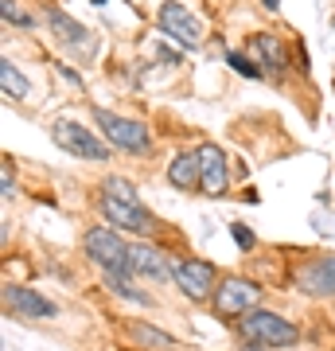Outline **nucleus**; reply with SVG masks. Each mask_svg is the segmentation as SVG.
Here are the masks:
<instances>
[{
    "instance_id": "1",
    "label": "nucleus",
    "mask_w": 335,
    "mask_h": 351,
    "mask_svg": "<svg viewBox=\"0 0 335 351\" xmlns=\"http://www.w3.org/2000/svg\"><path fill=\"white\" fill-rule=\"evenodd\" d=\"M94 121H98V129L106 133V141H110L113 149L129 152V156H145V152L152 149L149 125L137 121V117H121V113H110V110H94Z\"/></svg>"
},
{
    "instance_id": "2",
    "label": "nucleus",
    "mask_w": 335,
    "mask_h": 351,
    "mask_svg": "<svg viewBox=\"0 0 335 351\" xmlns=\"http://www.w3.org/2000/svg\"><path fill=\"white\" fill-rule=\"evenodd\" d=\"M238 328L249 343H261V348H293L300 339L297 324H288V320H281L277 313H265V308H253L249 316H242Z\"/></svg>"
},
{
    "instance_id": "3",
    "label": "nucleus",
    "mask_w": 335,
    "mask_h": 351,
    "mask_svg": "<svg viewBox=\"0 0 335 351\" xmlns=\"http://www.w3.org/2000/svg\"><path fill=\"white\" fill-rule=\"evenodd\" d=\"M82 250L94 265H101V274H129V246L113 234V226H90L82 234Z\"/></svg>"
},
{
    "instance_id": "4",
    "label": "nucleus",
    "mask_w": 335,
    "mask_h": 351,
    "mask_svg": "<svg viewBox=\"0 0 335 351\" xmlns=\"http://www.w3.org/2000/svg\"><path fill=\"white\" fill-rule=\"evenodd\" d=\"M51 137H55V145H59L62 152H71V156H78V160H110L113 156L106 141H98L86 125H78V121H71V117L55 121V125H51Z\"/></svg>"
},
{
    "instance_id": "5",
    "label": "nucleus",
    "mask_w": 335,
    "mask_h": 351,
    "mask_svg": "<svg viewBox=\"0 0 335 351\" xmlns=\"http://www.w3.org/2000/svg\"><path fill=\"white\" fill-rule=\"evenodd\" d=\"M261 285H253V281H246V277H223L219 281V293H214V308L223 316H249L253 308L261 304Z\"/></svg>"
},
{
    "instance_id": "6",
    "label": "nucleus",
    "mask_w": 335,
    "mask_h": 351,
    "mask_svg": "<svg viewBox=\"0 0 335 351\" xmlns=\"http://www.w3.org/2000/svg\"><path fill=\"white\" fill-rule=\"evenodd\" d=\"M175 285L184 289L187 301H214V293H219V281H214V265L203 262V258H184V262H175Z\"/></svg>"
},
{
    "instance_id": "7",
    "label": "nucleus",
    "mask_w": 335,
    "mask_h": 351,
    "mask_svg": "<svg viewBox=\"0 0 335 351\" xmlns=\"http://www.w3.org/2000/svg\"><path fill=\"white\" fill-rule=\"evenodd\" d=\"M160 32H164V36H172V39H179L184 47H199L203 36H207V27L199 24L184 4H175V0L160 4Z\"/></svg>"
},
{
    "instance_id": "8",
    "label": "nucleus",
    "mask_w": 335,
    "mask_h": 351,
    "mask_svg": "<svg viewBox=\"0 0 335 351\" xmlns=\"http://www.w3.org/2000/svg\"><path fill=\"white\" fill-rule=\"evenodd\" d=\"M129 274L149 281H175V262L156 246H129Z\"/></svg>"
},
{
    "instance_id": "9",
    "label": "nucleus",
    "mask_w": 335,
    "mask_h": 351,
    "mask_svg": "<svg viewBox=\"0 0 335 351\" xmlns=\"http://www.w3.org/2000/svg\"><path fill=\"white\" fill-rule=\"evenodd\" d=\"M297 289L312 293V297H335V254H323V258H312L293 274Z\"/></svg>"
},
{
    "instance_id": "10",
    "label": "nucleus",
    "mask_w": 335,
    "mask_h": 351,
    "mask_svg": "<svg viewBox=\"0 0 335 351\" xmlns=\"http://www.w3.org/2000/svg\"><path fill=\"white\" fill-rule=\"evenodd\" d=\"M199 188L207 191L211 199L226 195V184H230V176H226V152L219 145H199Z\"/></svg>"
},
{
    "instance_id": "11",
    "label": "nucleus",
    "mask_w": 335,
    "mask_h": 351,
    "mask_svg": "<svg viewBox=\"0 0 335 351\" xmlns=\"http://www.w3.org/2000/svg\"><path fill=\"white\" fill-rule=\"evenodd\" d=\"M101 215H106L110 226H117V230H133V234H152V230H156V219H152L140 203H121V199H106V195H101Z\"/></svg>"
},
{
    "instance_id": "12",
    "label": "nucleus",
    "mask_w": 335,
    "mask_h": 351,
    "mask_svg": "<svg viewBox=\"0 0 335 351\" xmlns=\"http://www.w3.org/2000/svg\"><path fill=\"white\" fill-rule=\"evenodd\" d=\"M4 308L16 316H27V320H51L59 313L47 297H39L36 289H24V285H4Z\"/></svg>"
},
{
    "instance_id": "13",
    "label": "nucleus",
    "mask_w": 335,
    "mask_h": 351,
    "mask_svg": "<svg viewBox=\"0 0 335 351\" xmlns=\"http://www.w3.org/2000/svg\"><path fill=\"white\" fill-rule=\"evenodd\" d=\"M47 27L55 32V39H62L71 51H82V55H94V36H90L86 27L78 24V20H71L66 12H59V8H47Z\"/></svg>"
},
{
    "instance_id": "14",
    "label": "nucleus",
    "mask_w": 335,
    "mask_h": 351,
    "mask_svg": "<svg viewBox=\"0 0 335 351\" xmlns=\"http://www.w3.org/2000/svg\"><path fill=\"white\" fill-rule=\"evenodd\" d=\"M249 59H258L261 66H269V71H281L288 63V47L281 43L277 36H249Z\"/></svg>"
},
{
    "instance_id": "15",
    "label": "nucleus",
    "mask_w": 335,
    "mask_h": 351,
    "mask_svg": "<svg viewBox=\"0 0 335 351\" xmlns=\"http://www.w3.org/2000/svg\"><path fill=\"white\" fill-rule=\"evenodd\" d=\"M168 184H172V188H179V191L199 188V152L195 149L179 152V156L168 164Z\"/></svg>"
},
{
    "instance_id": "16",
    "label": "nucleus",
    "mask_w": 335,
    "mask_h": 351,
    "mask_svg": "<svg viewBox=\"0 0 335 351\" xmlns=\"http://www.w3.org/2000/svg\"><path fill=\"white\" fill-rule=\"evenodd\" d=\"M125 332L129 336H137L140 348H149V351H175V339L168 336V332H160V328H152V324H125Z\"/></svg>"
},
{
    "instance_id": "17",
    "label": "nucleus",
    "mask_w": 335,
    "mask_h": 351,
    "mask_svg": "<svg viewBox=\"0 0 335 351\" xmlns=\"http://www.w3.org/2000/svg\"><path fill=\"white\" fill-rule=\"evenodd\" d=\"M0 82H4V94L8 98H16V101L27 98V78L12 66V59H0Z\"/></svg>"
},
{
    "instance_id": "18",
    "label": "nucleus",
    "mask_w": 335,
    "mask_h": 351,
    "mask_svg": "<svg viewBox=\"0 0 335 351\" xmlns=\"http://www.w3.org/2000/svg\"><path fill=\"white\" fill-rule=\"evenodd\" d=\"M133 274H106V289H113L117 297H129V301H140V304H149V297L140 293L133 281H129Z\"/></svg>"
},
{
    "instance_id": "19",
    "label": "nucleus",
    "mask_w": 335,
    "mask_h": 351,
    "mask_svg": "<svg viewBox=\"0 0 335 351\" xmlns=\"http://www.w3.org/2000/svg\"><path fill=\"white\" fill-rule=\"evenodd\" d=\"M101 195H106V199H121V203H137V191H133V184H129L125 176L101 180Z\"/></svg>"
},
{
    "instance_id": "20",
    "label": "nucleus",
    "mask_w": 335,
    "mask_h": 351,
    "mask_svg": "<svg viewBox=\"0 0 335 351\" xmlns=\"http://www.w3.org/2000/svg\"><path fill=\"white\" fill-rule=\"evenodd\" d=\"M0 12H4V20H8V24H20V27H36V24H32V16H27L24 8H16L12 0H0Z\"/></svg>"
},
{
    "instance_id": "21",
    "label": "nucleus",
    "mask_w": 335,
    "mask_h": 351,
    "mask_svg": "<svg viewBox=\"0 0 335 351\" xmlns=\"http://www.w3.org/2000/svg\"><path fill=\"white\" fill-rule=\"evenodd\" d=\"M226 63L234 66L238 75H246V78H258V75H261L258 66L249 63V55H238V51H230V55H226Z\"/></svg>"
},
{
    "instance_id": "22",
    "label": "nucleus",
    "mask_w": 335,
    "mask_h": 351,
    "mask_svg": "<svg viewBox=\"0 0 335 351\" xmlns=\"http://www.w3.org/2000/svg\"><path fill=\"white\" fill-rule=\"evenodd\" d=\"M230 234L238 239V246H242V250H253V230H249V226L234 223V226H230Z\"/></svg>"
},
{
    "instance_id": "23",
    "label": "nucleus",
    "mask_w": 335,
    "mask_h": 351,
    "mask_svg": "<svg viewBox=\"0 0 335 351\" xmlns=\"http://www.w3.org/2000/svg\"><path fill=\"white\" fill-rule=\"evenodd\" d=\"M4 199H12V168H8V160H4Z\"/></svg>"
},
{
    "instance_id": "24",
    "label": "nucleus",
    "mask_w": 335,
    "mask_h": 351,
    "mask_svg": "<svg viewBox=\"0 0 335 351\" xmlns=\"http://www.w3.org/2000/svg\"><path fill=\"white\" fill-rule=\"evenodd\" d=\"M246 351H269V348H261V343H253V348H246Z\"/></svg>"
},
{
    "instance_id": "25",
    "label": "nucleus",
    "mask_w": 335,
    "mask_h": 351,
    "mask_svg": "<svg viewBox=\"0 0 335 351\" xmlns=\"http://www.w3.org/2000/svg\"><path fill=\"white\" fill-rule=\"evenodd\" d=\"M265 4H269V8H277V4H281V0H265Z\"/></svg>"
}]
</instances>
